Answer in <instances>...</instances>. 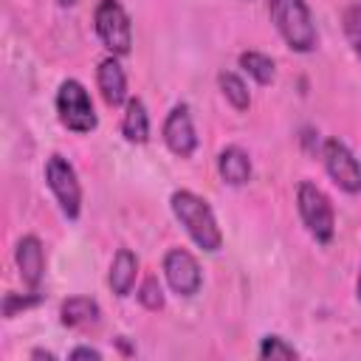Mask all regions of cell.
<instances>
[{
	"instance_id": "5b68a950",
	"label": "cell",
	"mask_w": 361,
	"mask_h": 361,
	"mask_svg": "<svg viewBox=\"0 0 361 361\" xmlns=\"http://www.w3.org/2000/svg\"><path fill=\"white\" fill-rule=\"evenodd\" d=\"M45 183H48L59 212L68 220H76L79 212H82V183H79V175H76L73 164L65 155L54 152L45 161Z\"/></svg>"
},
{
	"instance_id": "44dd1931",
	"label": "cell",
	"mask_w": 361,
	"mask_h": 361,
	"mask_svg": "<svg viewBox=\"0 0 361 361\" xmlns=\"http://www.w3.org/2000/svg\"><path fill=\"white\" fill-rule=\"evenodd\" d=\"M39 302H42V296H39L37 290H31V293H23V296H17V293H6V299H3V316H6V319H14L20 310L37 307Z\"/></svg>"
},
{
	"instance_id": "d4e9b609",
	"label": "cell",
	"mask_w": 361,
	"mask_h": 361,
	"mask_svg": "<svg viewBox=\"0 0 361 361\" xmlns=\"http://www.w3.org/2000/svg\"><path fill=\"white\" fill-rule=\"evenodd\" d=\"M56 3H59V6H62V8H71V6H73V3H76V0H56Z\"/></svg>"
},
{
	"instance_id": "4fadbf2b",
	"label": "cell",
	"mask_w": 361,
	"mask_h": 361,
	"mask_svg": "<svg viewBox=\"0 0 361 361\" xmlns=\"http://www.w3.org/2000/svg\"><path fill=\"white\" fill-rule=\"evenodd\" d=\"M135 279H138V257L130 248H118L113 262H110V276H107L113 293L127 296L135 288Z\"/></svg>"
},
{
	"instance_id": "9c48e42d",
	"label": "cell",
	"mask_w": 361,
	"mask_h": 361,
	"mask_svg": "<svg viewBox=\"0 0 361 361\" xmlns=\"http://www.w3.org/2000/svg\"><path fill=\"white\" fill-rule=\"evenodd\" d=\"M164 144L172 155L178 158H192L195 149H197V133H195V124H192V113L186 104H175L166 118H164Z\"/></svg>"
},
{
	"instance_id": "8fae6325",
	"label": "cell",
	"mask_w": 361,
	"mask_h": 361,
	"mask_svg": "<svg viewBox=\"0 0 361 361\" xmlns=\"http://www.w3.org/2000/svg\"><path fill=\"white\" fill-rule=\"evenodd\" d=\"M14 259H17L20 276L28 285V290H37L39 282H42V276H45V251H42L39 237L25 234L17 243V248H14Z\"/></svg>"
},
{
	"instance_id": "e0dca14e",
	"label": "cell",
	"mask_w": 361,
	"mask_h": 361,
	"mask_svg": "<svg viewBox=\"0 0 361 361\" xmlns=\"http://www.w3.org/2000/svg\"><path fill=\"white\" fill-rule=\"evenodd\" d=\"M240 68L257 82V85H271L274 76H276V65L268 54H259V51H243L240 54Z\"/></svg>"
},
{
	"instance_id": "ac0fdd59",
	"label": "cell",
	"mask_w": 361,
	"mask_h": 361,
	"mask_svg": "<svg viewBox=\"0 0 361 361\" xmlns=\"http://www.w3.org/2000/svg\"><path fill=\"white\" fill-rule=\"evenodd\" d=\"M341 28H344V37L353 48V54L361 59V3H353L344 8L341 14Z\"/></svg>"
},
{
	"instance_id": "cb8c5ba5",
	"label": "cell",
	"mask_w": 361,
	"mask_h": 361,
	"mask_svg": "<svg viewBox=\"0 0 361 361\" xmlns=\"http://www.w3.org/2000/svg\"><path fill=\"white\" fill-rule=\"evenodd\" d=\"M355 296H358V302H361V271H358V282H355Z\"/></svg>"
},
{
	"instance_id": "7402d4cb",
	"label": "cell",
	"mask_w": 361,
	"mask_h": 361,
	"mask_svg": "<svg viewBox=\"0 0 361 361\" xmlns=\"http://www.w3.org/2000/svg\"><path fill=\"white\" fill-rule=\"evenodd\" d=\"M68 358H73V361H79V358H93V361H99V358H102V350L82 344V347H73V350L68 353Z\"/></svg>"
},
{
	"instance_id": "ffe728a7",
	"label": "cell",
	"mask_w": 361,
	"mask_h": 361,
	"mask_svg": "<svg viewBox=\"0 0 361 361\" xmlns=\"http://www.w3.org/2000/svg\"><path fill=\"white\" fill-rule=\"evenodd\" d=\"M138 302L147 307V310H161L164 307V288L158 282V276H147L138 288Z\"/></svg>"
},
{
	"instance_id": "9a60e30c",
	"label": "cell",
	"mask_w": 361,
	"mask_h": 361,
	"mask_svg": "<svg viewBox=\"0 0 361 361\" xmlns=\"http://www.w3.org/2000/svg\"><path fill=\"white\" fill-rule=\"evenodd\" d=\"M121 135L130 144H147L149 141V113L138 96L127 99L124 104V118H121Z\"/></svg>"
},
{
	"instance_id": "3957f363",
	"label": "cell",
	"mask_w": 361,
	"mask_h": 361,
	"mask_svg": "<svg viewBox=\"0 0 361 361\" xmlns=\"http://www.w3.org/2000/svg\"><path fill=\"white\" fill-rule=\"evenodd\" d=\"M296 209H299V217H302L307 234L316 243L327 245L336 234V212H333L330 197L313 180H302L296 186Z\"/></svg>"
},
{
	"instance_id": "7c38bea8",
	"label": "cell",
	"mask_w": 361,
	"mask_h": 361,
	"mask_svg": "<svg viewBox=\"0 0 361 361\" xmlns=\"http://www.w3.org/2000/svg\"><path fill=\"white\" fill-rule=\"evenodd\" d=\"M217 172L228 186H245L251 180V158L243 147H226L217 155Z\"/></svg>"
},
{
	"instance_id": "7a4b0ae2",
	"label": "cell",
	"mask_w": 361,
	"mask_h": 361,
	"mask_svg": "<svg viewBox=\"0 0 361 361\" xmlns=\"http://www.w3.org/2000/svg\"><path fill=\"white\" fill-rule=\"evenodd\" d=\"M268 14L285 39V45L296 54H310L319 42V31L305 0H268Z\"/></svg>"
},
{
	"instance_id": "5bb4252c",
	"label": "cell",
	"mask_w": 361,
	"mask_h": 361,
	"mask_svg": "<svg viewBox=\"0 0 361 361\" xmlns=\"http://www.w3.org/2000/svg\"><path fill=\"white\" fill-rule=\"evenodd\" d=\"M99 316H102L99 302L90 299V296H68V299L62 302V307H59V322H62L65 327H73V330L96 324Z\"/></svg>"
},
{
	"instance_id": "6da1fadb",
	"label": "cell",
	"mask_w": 361,
	"mask_h": 361,
	"mask_svg": "<svg viewBox=\"0 0 361 361\" xmlns=\"http://www.w3.org/2000/svg\"><path fill=\"white\" fill-rule=\"evenodd\" d=\"M169 206H172L175 220L183 226V231L192 237V243H195L197 248H203V251H209V254L220 251V245H223V231H220V226H217V217H214L212 206H209L200 195H195V192H189V189H178V192H172Z\"/></svg>"
},
{
	"instance_id": "8992f818",
	"label": "cell",
	"mask_w": 361,
	"mask_h": 361,
	"mask_svg": "<svg viewBox=\"0 0 361 361\" xmlns=\"http://www.w3.org/2000/svg\"><path fill=\"white\" fill-rule=\"evenodd\" d=\"M96 37L113 56H124L133 48V23L118 0H99L93 11Z\"/></svg>"
},
{
	"instance_id": "30bf717a",
	"label": "cell",
	"mask_w": 361,
	"mask_h": 361,
	"mask_svg": "<svg viewBox=\"0 0 361 361\" xmlns=\"http://www.w3.org/2000/svg\"><path fill=\"white\" fill-rule=\"evenodd\" d=\"M96 85H99V93L104 99L107 107H121L127 104V76H124V68L118 62V56H104L96 68Z\"/></svg>"
},
{
	"instance_id": "2e32d148",
	"label": "cell",
	"mask_w": 361,
	"mask_h": 361,
	"mask_svg": "<svg viewBox=\"0 0 361 361\" xmlns=\"http://www.w3.org/2000/svg\"><path fill=\"white\" fill-rule=\"evenodd\" d=\"M217 85H220V93L226 96V102L237 110V113H245L251 107V93H248V85L231 73V71H220L217 73Z\"/></svg>"
},
{
	"instance_id": "ba28073f",
	"label": "cell",
	"mask_w": 361,
	"mask_h": 361,
	"mask_svg": "<svg viewBox=\"0 0 361 361\" xmlns=\"http://www.w3.org/2000/svg\"><path fill=\"white\" fill-rule=\"evenodd\" d=\"M164 279L178 296H195L203 285V274L197 259L186 248H169L164 254Z\"/></svg>"
},
{
	"instance_id": "d6986e66",
	"label": "cell",
	"mask_w": 361,
	"mask_h": 361,
	"mask_svg": "<svg viewBox=\"0 0 361 361\" xmlns=\"http://www.w3.org/2000/svg\"><path fill=\"white\" fill-rule=\"evenodd\" d=\"M259 358H296L299 350L293 344H288L282 336H265L259 341V350H257Z\"/></svg>"
},
{
	"instance_id": "277c9868",
	"label": "cell",
	"mask_w": 361,
	"mask_h": 361,
	"mask_svg": "<svg viewBox=\"0 0 361 361\" xmlns=\"http://www.w3.org/2000/svg\"><path fill=\"white\" fill-rule=\"evenodd\" d=\"M56 116H59L62 127L76 133V135H87L99 124L90 93L85 90V85L79 79H65L59 85V90H56Z\"/></svg>"
},
{
	"instance_id": "52a82bcc",
	"label": "cell",
	"mask_w": 361,
	"mask_h": 361,
	"mask_svg": "<svg viewBox=\"0 0 361 361\" xmlns=\"http://www.w3.org/2000/svg\"><path fill=\"white\" fill-rule=\"evenodd\" d=\"M322 161H324L330 180L341 192H347V195L361 192V161L353 155V149L341 138H327L322 144Z\"/></svg>"
},
{
	"instance_id": "603a6c76",
	"label": "cell",
	"mask_w": 361,
	"mask_h": 361,
	"mask_svg": "<svg viewBox=\"0 0 361 361\" xmlns=\"http://www.w3.org/2000/svg\"><path fill=\"white\" fill-rule=\"evenodd\" d=\"M31 358H48V361H56V353H51V350H42V347H37V350H31Z\"/></svg>"
}]
</instances>
